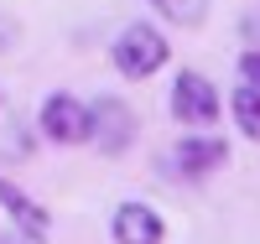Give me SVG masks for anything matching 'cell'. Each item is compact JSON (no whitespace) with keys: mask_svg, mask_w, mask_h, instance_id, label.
Masks as SVG:
<instances>
[{"mask_svg":"<svg viewBox=\"0 0 260 244\" xmlns=\"http://www.w3.org/2000/svg\"><path fill=\"white\" fill-rule=\"evenodd\" d=\"M167 57H172V47H167V37H161L156 26H125V31L115 37V47H110L115 73H125V78H151V73H161Z\"/></svg>","mask_w":260,"mask_h":244,"instance_id":"6da1fadb","label":"cell"},{"mask_svg":"<svg viewBox=\"0 0 260 244\" xmlns=\"http://www.w3.org/2000/svg\"><path fill=\"white\" fill-rule=\"evenodd\" d=\"M89 141L104 151V156H120V151L136 141V115H130L125 99L99 94V99L89 104Z\"/></svg>","mask_w":260,"mask_h":244,"instance_id":"7a4b0ae2","label":"cell"},{"mask_svg":"<svg viewBox=\"0 0 260 244\" xmlns=\"http://www.w3.org/2000/svg\"><path fill=\"white\" fill-rule=\"evenodd\" d=\"M37 125H42V135L57 141V146H83L89 141V104H78L73 94H47Z\"/></svg>","mask_w":260,"mask_h":244,"instance_id":"3957f363","label":"cell"},{"mask_svg":"<svg viewBox=\"0 0 260 244\" xmlns=\"http://www.w3.org/2000/svg\"><path fill=\"white\" fill-rule=\"evenodd\" d=\"M172 115H177L182 125H213L219 120V88H213L203 73L182 68L177 78H172Z\"/></svg>","mask_w":260,"mask_h":244,"instance_id":"277c9868","label":"cell"},{"mask_svg":"<svg viewBox=\"0 0 260 244\" xmlns=\"http://www.w3.org/2000/svg\"><path fill=\"white\" fill-rule=\"evenodd\" d=\"M110 234H115V244H161L167 224H161V213L146 208V203H120Z\"/></svg>","mask_w":260,"mask_h":244,"instance_id":"5b68a950","label":"cell"},{"mask_svg":"<svg viewBox=\"0 0 260 244\" xmlns=\"http://www.w3.org/2000/svg\"><path fill=\"white\" fill-rule=\"evenodd\" d=\"M0 208L11 213V224H16V234H26L31 244H42L47 239V229H52V218H47V208L42 203H31L21 187H11L6 177H0Z\"/></svg>","mask_w":260,"mask_h":244,"instance_id":"8992f818","label":"cell"},{"mask_svg":"<svg viewBox=\"0 0 260 244\" xmlns=\"http://www.w3.org/2000/svg\"><path fill=\"white\" fill-rule=\"evenodd\" d=\"M172 161H177V171H187V177H208V171H219L229 161V146L219 135H187Z\"/></svg>","mask_w":260,"mask_h":244,"instance_id":"52a82bcc","label":"cell"},{"mask_svg":"<svg viewBox=\"0 0 260 244\" xmlns=\"http://www.w3.org/2000/svg\"><path fill=\"white\" fill-rule=\"evenodd\" d=\"M229 115H234V125H240V135L260 146V94H255V88H234Z\"/></svg>","mask_w":260,"mask_h":244,"instance_id":"ba28073f","label":"cell"},{"mask_svg":"<svg viewBox=\"0 0 260 244\" xmlns=\"http://www.w3.org/2000/svg\"><path fill=\"white\" fill-rule=\"evenodd\" d=\"M151 6L172 26H203V16H208V0H151Z\"/></svg>","mask_w":260,"mask_h":244,"instance_id":"9c48e42d","label":"cell"},{"mask_svg":"<svg viewBox=\"0 0 260 244\" xmlns=\"http://www.w3.org/2000/svg\"><path fill=\"white\" fill-rule=\"evenodd\" d=\"M240 88H255V94H260V52L240 57Z\"/></svg>","mask_w":260,"mask_h":244,"instance_id":"30bf717a","label":"cell"},{"mask_svg":"<svg viewBox=\"0 0 260 244\" xmlns=\"http://www.w3.org/2000/svg\"><path fill=\"white\" fill-rule=\"evenodd\" d=\"M0 244H21V234H11V239H0Z\"/></svg>","mask_w":260,"mask_h":244,"instance_id":"8fae6325","label":"cell"}]
</instances>
